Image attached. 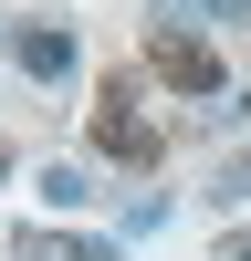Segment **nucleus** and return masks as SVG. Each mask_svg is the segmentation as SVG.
<instances>
[{
	"mask_svg": "<svg viewBox=\"0 0 251 261\" xmlns=\"http://www.w3.org/2000/svg\"><path fill=\"white\" fill-rule=\"evenodd\" d=\"M220 199H251V157H220Z\"/></svg>",
	"mask_w": 251,
	"mask_h": 261,
	"instance_id": "obj_5",
	"label": "nucleus"
},
{
	"mask_svg": "<svg viewBox=\"0 0 251 261\" xmlns=\"http://www.w3.org/2000/svg\"><path fill=\"white\" fill-rule=\"evenodd\" d=\"M220 261H251V230H230V241H220Z\"/></svg>",
	"mask_w": 251,
	"mask_h": 261,
	"instance_id": "obj_6",
	"label": "nucleus"
},
{
	"mask_svg": "<svg viewBox=\"0 0 251 261\" xmlns=\"http://www.w3.org/2000/svg\"><path fill=\"white\" fill-rule=\"evenodd\" d=\"M146 73L178 84V94H230L220 84V42H199L188 21H157V32H146Z\"/></svg>",
	"mask_w": 251,
	"mask_h": 261,
	"instance_id": "obj_2",
	"label": "nucleus"
},
{
	"mask_svg": "<svg viewBox=\"0 0 251 261\" xmlns=\"http://www.w3.org/2000/svg\"><path fill=\"white\" fill-rule=\"evenodd\" d=\"M0 53H11V73H32V84H73V63H84V42H73V21H0Z\"/></svg>",
	"mask_w": 251,
	"mask_h": 261,
	"instance_id": "obj_3",
	"label": "nucleus"
},
{
	"mask_svg": "<svg viewBox=\"0 0 251 261\" xmlns=\"http://www.w3.org/2000/svg\"><path fill=\"white\" fill-rule=\"evenodd\" d=\"M42 199H53V209H84L94 178H84V167H42Z\"/></svg>",
	"mask_w": 251,
	"mask_h": 261,
	"instance_id": "obj_4",
	"label": "nucleus"
},
{
	"mask_svg": "<svg viewBox=\"0 0 251 261\" xmlns=\"http://www.w3.org/2000/svg\"><path fill=\"white\" fill-rule=\"evenodd\" d=\"M94 157L105 167H136V178L157 167V125L136 115V73H105L94 84Z\"/></svg>",
	"mask_w": 251,
	"mask_h": 261,
	"instance_id": "obj_1",
	"label": "nucleus"
}]
</instances>
